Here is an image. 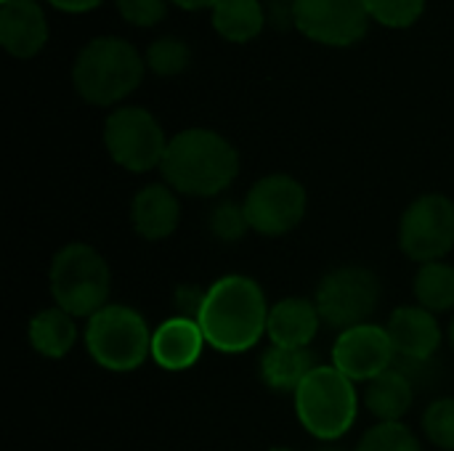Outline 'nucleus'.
<instances>
[{
    "label": "nucleus",
    "mask_w": 454,
    "mask_h": 451,
    "mask_svg": "<svg viewBox=\"0 0 454 451\" xmlns=\"http://www.w3.org/2000/svg\"><path fill=\"white\" fill-rule=\"evenodd\" d=\"M48 287L53 306L64 308L74 319H90L109 306L112 268L106 258L85 242H69L51 258Z\"/></svg>",
    "instance_id": "nucleus-4"
},
{
    "label": "nucleus",
    "mask_w": 454,
    "mask_h": 451,
    "mask_svg": "<svg viewBox=\"0 0 454 451\" xmlns=\"http://www.w3.org/2000/svg\"><path fill=\"white\" fill-rule=\"evenodd\" d=\"M322 324L314 298H282L269 311L266 335L279 348H309Z\"/></svg>",
    "instance_id": "nucleus-16"
},
{
    "label": "nucleus",
    "mask_w": 454,
    "mask_h": 451,
    "mask_svg": "<svg viewBox=\"0 0 454 451\" xmlns=\"http://www.w3.org/2000/svg\"><path fill=\"white\" fill-rule=\"evenodd\" d=\"M210 231L221 242H239L245 234H250V223L245 215L242 202H221L210 213Z\"/></svg>",
    "instance_id": "nucleus-27"
},
{
    "label": "nucleus",
    "mask_w": 454,
    "mask_h": 451,
    "mask_svg": "<svg viewBox=\"0 0 454 451\" xmlns=\"http://www.w3.org/2000/svg\"><path fill=\"white\" fill-rule=\"evenodd\" d=\"M144 58L120 37H96L74 58L72 82L82 101L112 106L130 96L144 77Z\"/></svg>",
    "instance_id": "nucleus-3"
},
{
    "label": "nucleus",
    "mask_w": 454,
    "mask_h": 451,
    "mask_svg": "<svg viewBox=\"0 0 454 451\" xmlns=\"http://www.w3.org/2000/svg\"><path fill=\"white\" fill-rule=\"evenodd\" d=\"M367 19L362 0H295L293 24L322 45H354L367 35Z\"/></svg>",
    "instance_id": "nucleus-11"
},
{
    "label": "nucleus",
    "mask_w": 454,
    "mask_h": 451,
    "mask_svg": "<svg viewBox=\"0 0 454 451\" xmlns=\"http://www.w3.org/2000/svg\"><path fill=\"white\" fill-rule=\"evenodd\" d=\"M380 298V276L367 266H338L319 279L314 292L322 322L338 332L367 324L375 316Z\"/></svg>",
    "instance_id": "nucleus-7"
},
{
    "label": "nucleus",
    "mask_w": 454,
    "mask_h": 451,
    "mask_svg": "<svg viewBox=\"0 0 454 451\" xmlns=\"http://www.w3.org/2000/svg\"><path fill=\"white\" fill-rule=\"evenodd\" d=\"M146 66L160 74V77H176L181 74L189 61H192V51L184 40L178 37H160L146 48Z\"/></svg>",
    "instance_id": "nucleus-24"
},
{
    "label": "nucleus",
    "mask_w": 454,
    "mask_h": 451,
    "mask_svg": "<svg viewBox=\"0 0 454 451\" xmlns=\"http://www.w3.org/2000/svg\"><path fill=\"white\" fill-rule=\"evenodd\" d=\"M176 5L186 8V11H200V8H215L218 0H173Z\"/></svg>",
    "instance_id": "nucleus-32"
},
{
    "label": "nucleus",
    "mask_w": 454,
    "mask_h": 451,
    "mask_svg": "<svg viewBox=\"0 0 454 451\" xmlns=\"http://www.w3.org/2000/svg\"><path fill=\"white\" fill-rule=\"evenodd\" d=\"M106 154L128 173H149L162 165L168 138L152 112L120 106L104 122Z\"/></svg>",
    "instance_id": "nucleus-9"
},
{
    "label": "nucleus",
    "mask_w": 454,
    "mask_h": 451,
    "mask_svg": "<svg viewBox=\"0 0 454 451\" xmlns=\"http://www.w3.org/2000/svg\"><path fill=\"white\" fill-rule=\"evenodd\" d=\"M117 8L125 21L136 27H152L165 19V0H117Z\"/></svg>",
    "instance_id": "nucleus-28"
},
{
    "label": "nucleus",
    "mask_w": 454,
    "mask_h": 451,
    "mask_svg": "<svg viewBox=\"0 0 454 451\" xmlns=\"http://www.w3.org/2000/svg\"><path fill=\"white\" fill-rule=\"evenodd\" d=\"M160 173L176 194L210 199L239 175V152L215 130L189 128L168 141Z\"/></svg>",
    "instance_id": "nucleus-2"
},
{
    "label": "nucleus",
    "mask_w": 454,
    "mask_h": 451,
    "mask_svg": "<svg viewBox=\"0 0 454 451\" xmlns=\"http://www.w3.org/2000/svg\"><path fill=\"white\" fill-rule=\"evenodd\" d=\"M354 451H423V444L404 423H378L359 439Z\"/></svg>",
    "instance_id": "nucleus-23"
},
{
    "label": "nucleus",
    "mask_w": 454,
    "mask_h": 451,
    "mask_svg": "<svg viewBox=\"0 0 454 451\" xmlns=\"http://www.w3.org/2000/svg\"><path fill=\"white\" fill-rule=\"evenodd\" d=\"M48 40V24L35 0H8L0 11V43L16 58H32Z\"/></svg>",
    "instance_id": "nucleus-17"
},
{
    "label": "nucleus",
    "mask_w": 454,
    "mask_h": 451,
    "mask_svg": "<svg viewBox=\"0 0 454 451\" xmlns=\"http://www.w3.org/2000/svg\"><path fill=\"white\" fill-rule=\"evenodd\" d=\"M412 292L418 306L431 314H447L454 308V266L447 260L423 263L415 274Z\"/></svg>",
    "instance_id": "nucleus-22"
},
{
    "label": "nucleus",
    "mask_w": 454,
    "mask_h": 451,
    "mask_svg": "<svg viewBox=\"0 0 454 451\" xmlns=\"http://www.w3.org/2000/svg\"><path fill=\"white\" fill-rule=\"evenodd\" d=\"M447 340H450V348L454 351V319L450 322V330H447Z\"/></svg>",
    "instance_id": "nucleus-33"
},
{
    "label": "nucleus",
    "mask_w": 454,
    "mask_h": 451,
    "mask_svg": "<svg viewBox=\"0 0 454 451\" xmlns=\"http://www.w3.org/2000/svg\"><path fill=\"white\" fill-rule=\"evenodd\" d=\"M80 338L77 322L59 306L37 311L27 324V340L32 351L43 359H64Z\"/></svg>",
    "instance_id": "nucleus-19"
},
{
    "label": "nucleus",
    "mask_w": 454,
    "mask_h": 451,
    "mask_svg": "<svg viewBox=\"0 0 454 451\" xmlns=\"http://www.w3.org/2000/svg\"><path fill=\"white\" fill-rule=\"evenodd\" d=\"M317 451H343V449H338V447H333V444H322Z\"/></svg>",
    "instance_id": "nucleus-34"
},
{
    "label": "nucleus",
    "mask_w": 454,
    "mask_h": 451,
    "mask_svg": "<svg viewBox=\"0 0 454 451\" xmlns=\"http://www.w3.org/2000/svg\"><path fill=\"white\" fill-rule=\"evenodd\" d=\"M269 300L263 287L245 274H226L215 279L200 311V327L205 340L218 354H247L266 335L269 324Z\"/></svg>",
    "instance_id": "nucleus-1"
},
{
    "label": "nucleus",
    "mask_w": 454,
    "mask_h": 451,
    "mask_svg": "<svg viewBox=\"0 0 454 451\" xmlns=\"http://www.w3.org/2000/svg\"><path fill=\"white\" fill-rule=\"evenodd\" d=\"M205 292L207 290H200V287H192V284H184L176 290V316H186V319H200V311H202V303H205Z\"/></svg>",
    "instance_id": "nucleus-29"
},
{
    "label": "nucleus",
    "mask_w": 454,
    "mask_h": 451,
    "mask_svg": "<svg viewBox=\"0 0 454 451\" xmlns=\"http://www.w3.org/2000/svg\"><path fill=\"white\" fill-rule=\"evenodd\" d=\"M48 3L61 8V11H69V13H82V11H90V8L101 5L104 0H48Z\"/></svg>",
    "instance_id": "nucleus-31"
},
{
    "label": "nucleus",
    "mask_w": 454,
    "mask_h": 451,
    "mask_svg": "<svg viewBox=\"0 0 454 451\" xmlns=\"http://www.w3.org/2000/svg\"><path fill=\"white\" fill-rule=\"evenodd\" d=\"M205 346L207 340L197 319L170 316L152 332V362L165 372H186L200 362Z\"/></svg>",
    "instance_id": "nucleus-14"
},
{
    "label": "nucleus",
    "mask_w": 454,
    "mask_h": 451,
    "mask_svg": "<svg viewBox=\"0 0 454 451\" xmlns=\"http://www.w3.org/2000/svg\"><path fill=\"white\" fill-rule=\"evenodd\" d=\"M3 3H8V0H3Z\"/></svg>",
    "instance_id": "nucleus-36"
},
{
    "label": "nucleus",
    "mask_w": 454,
    "mask_h": 451,
    "mask_svg": "<svg viewBox=\"0 0 454 451\" xmlns=\"http://www.w3.org/2000/svg\"><path fill=\"white\" fill-rule=\"evenodd\" d=\"M149 322L122 303H109L85 322V351L90 362L106 372H136L152 359Z\"/></svg>",
    "instance_id": "nucleus-6"
},
{
    "label": "nucleus",
    "mask_w": 454,
    "mask_h": 451,
    "mask_svg": "<svg viewBox=\"0 0 454 451\" xmlns=\"http://www.w3.org/2000/svg\"><path fill=\"white\" fill-rule=\"evenodd\" d=\"M423 433L436 449L454 451V396H442L426 407Z\"/></svg>",
    "instance_id": "nucleus-25"
},
{
    "label": "nucleus",
    "mask_w": 454,
    "mask_h": 451,
    "mask_svg": "<svg viewBox=\"0 0 454 451\" xmlns=\"http://www.w3.org/2000/svg\"><path fill=\"white\" fill-rule=\"evenodd\" d=\"M133 231L144 242H162L176 234L181 223L178 194L168 183H149L136 191L128 210Z\"/></svg>",
    "instance_id": "nucleus-15"
},
{
    "label": "nucleus",
    "mask_w": 454,
    "mask_h": 451,
    "mask_svg": "<svg viewBox=\"0 0 454 451\" xmlns=\"http://www.w3.org/2000/svg\"><path fill=\"white\" fill-rule=\"evenodd\" d=\"M266 11L261 0H218L213 8V27L229 43H247L261 35Z\"/></svg>",
    "instance_id": "nucleus-21"
},
{
    "label": "nucleus",
    "mask_w": 454,
    "mask_h": 451,
    "mask_svg": "<svg viewBox=\"0 0 454 451\" xmlns=\"http://www.w3.org/2000/svg\"><path fill=\"white\" fill-rule=\"evenodd\" d=\"M317 359L311 354V348H279L271 346L269 351H263L261 364H258V375L263 380V385L274 393H293L301 388V383L317 369Z\"/></svg>",
    "instance_id": "nucleus-20"
},
{
    "label": "nucleus",
    "mask_w": 454,
    "mask_h": 451,
    "mask_svg": "<svg viewBox=\"0 0 454 451\" xmlns=\"http://www.w3.org/2000/svg\"><path fill=\"white\" fill-rule=\"evenodd\" d=\"M396 364V351L383 324H359L338 332L333 346V367L354 383H370Z\"/></svg>",
    "instance_id": "nucleus-12"
},
{
    "label": "nucleus",
    "mask_w": 454,
    "mask_h": 451,
    "mask_svg": "<svg viewBox=\"0 0 454 451\" xmlns=\"http://www.w3.org/2000/svg\"><path fill=\"white\" fill-rule=\"evenodd\" d=\"M295 417L301 428L322 444L343 439L359 417L356 383L333 364H319L295 391Z\"/></svg>",
    "instance_id": "nucleus-5"
},
{
    "label": "nucleus",
    "mask_w": 454,
    "mask_h": 451,
    "mask_svg": "<svg viewBox=\"0 0 454 451\" xmlns=\"http://www.w3.org/2000/svg\"><path fill=\"white\" fill-rule=\"evenodd\" d=\"M261 3H263L266 19H269L274 27H287V24L293 21L295 0H261Z\"/></svg>",
    "instance_id": "nucleus-30"
},
{
    "label": "nucleus",
    "mask_w": 454,
    "mask_h": 451,
    "mask_svg": "<svg viewBox=\"0 0 454 451\" xmlns=\"http://www.w3.org/2000/svg\"><path fill=\"white\" fill-rule=\"evenodd\" d=\"M269 451H295V449H290V447H271Z\"/></svg>",
    "instance_id": "nucleus-35"
},
{
    "label": "nucleus",
    "mask_w": 454,
    "mask_h": 451,
    "mask_svg": "<svg viewBox=\"0 0 454 451\" xmlns=\"http://www.w3.org/2000/svg\"><path fill=\"white\" fill-rule=\"evenodd\" d=\"M386 330L399 362H434L444 343V330L439 316L418 303L396 308L388 316Z\"/></svg>",
    "instance_id": "nucleus-13"
},
{
    "label": "nucleus",
    "mask_w": 454,
    "mask_h": 451,
    "mask_svg": "<svg viewBox=\"0 0 454 451\" xmlns=\"http://www.w3.org/2000/svg\"><path fill=\"white\" fill-rule=\"evenodd\" d=\"M250 231L277 239L295 231L309 210L306 186L287 173H269L258 178L242 199Z\"/></svg>",
    "instance_id": "nucleus-10"
},
{
    "label": "nucleus",
    "mask_w": 454,
    "mask_h": 451,
    "mask_svg": "<svg viewBox=\"0 0 454 451\" xmlns=\"http://www.w3.org/2000/svg\"><path fill=\"white\" fill-rule=\"evenodd\" d=\"M370 19L386 27H410L420 19L426 0H362Z\"/></svg>",
    "instance_id": "nucleus-26"
},
{
    "label": "nucleus",
    "mask_w": 454,
    "mask_h": 451,
    "mask_svg": "<svg viewBox=\"0 0 454 451\" xmlns=\"http://www.w3.org/2000/svg\"><path fill=\"white\" fill-rule=\"evenodd\" d=\"M415 383L394 364L364 385V407L378 423H402L415 404Z\"/></svg>",
    "instance_id": "nucleus-18"
},
{
    "label": "nucleus",
    "mask_w": 454,
    "mask_h": 451,
    "mask_svg": "<svg viewBox=\"0 0 454 451\" xmlns=\"http://www.w3.org/2000/svg\"><path fill=\"white\" fill-rule=\"evenodd\" d=\"M399 250L418 266L444 260L454 250V199L431 191L407 205L399 218Z\"/></svg>",
    "instance_id": "nucleus-8"
}]
</instances>
